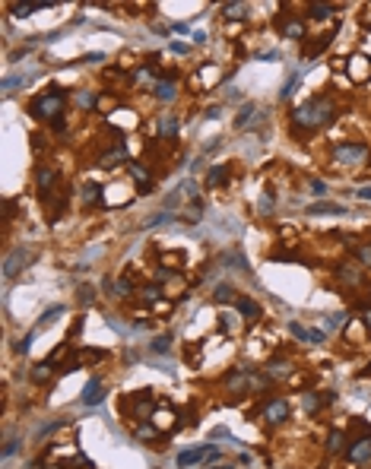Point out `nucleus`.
Masks as SVG:
<instances>
[{
	"mask_svg": "<svg viewBox=\"0 0 371 469\" xmlns=\"http://www.w3.org/2000/svg\"><path fill=\"white\" fill-rule=\"evenodd\" d=\"M333 102L327 96H314L308 102H302L299 108L292 111V134H314V130H321L333 121Z\"/></svg>",
	"mask_w": 371,
	"mask_h": 469,
	"instance_id": "obj_1",
	"label": "nucleus"
},
{
	"mask_svg": "<svg viewBox=\"0 0 371 469\" xmlns=\"http://www.w3.org/2000/svg\"><path fill=\"white\" fill-rule=\"evenodd\" d=\"M64 102H67V92L61 86H51L45 96H35L29 102V115L39 121H58L64 118Z\"/></svg>",
	"mask_w": 371,
	"mask_h": 469,
	"instance_id": "obj_2",
	"label": "nucleus"
},
{
	"mask_svg": "<svg viewBox=\"0 0 371 469\" xmlns=\"http://www.w3.org/2000/svg\"><path fill=\"white\" fill-rule=\"evenodd\" d=\"M153 390H137L134 393V397H121V412H131V416L134 419H146V416H150V412H153Z\"/></svg>",
	"mask_w": 371,
	"mask_h": 469,
	"instance_id": "obj_3",
	"label": "nucleus"
},
{
	"mask_svg": "<svg viewBox=\"0 0 371 469\" xmlns=\"http://www.w3.org/2000/svg\"><path fill=\"white\" fill-rule=\"evenodd\" d=\"M365 156H368V146H365V143H352V140H346V143H337V146H333V159H337L340 165L365 162Z\"/></svg>",
	"mask_w": 371,
	"mask_h": 469,
	"instance_id": "obj_4",
	"label": "nucleus"
},
{
	"mask_svg": "<svg viewBox=\"0 0 371 469\" xmlns=\"http://www.w3.org/2000/svg\"><path fill=\"white\" fill-rule=\"evenodd\" d=\"M261 416L267 419V425H283V422L289 419V400H283V397L267 400L264 409H261Z\"/></svg>",
	"mask_w": 371,
	"mask_h": 469,
	"instance_id": "obj_5",
	"label": "nucleus"
},
{
	"mask_svg": "<svg viewBox=\"0 0 371 469\" xmlns=\"http://www.w3.org/2000/svg\"><path fill=\"white\" fill-rule=\"evenodd\" d=\"M346 460L349 463H368L371 460V438H352L346 447Z\"/></svg>",
	"mask_w": 371,
	"mask_h": 469,
	"instance_id": "obj_6",
	"label": "nucleus"
},
{
	"mask_svg": "<svg viewBox=\"0 0 371 469\" xmlns=\"http://www.w3.org/2000/svg\"><path fill=\"white\" fill-rule=\"evenodd\" d=\"M105 400V384L99 381V378H92L86 387H83V397H80V403L83 406H99Z\"/></svg>",
	"mask_w": 371,
	"mask_h": 469,
	"instance_id": "obj_7",
	"label": "nucleus"
},
{
	"mask_svg": "<svg viewBox=\"0 0 371 469\" xmlns=\"http://www.w3.org/2000/svg\"><path fill=\"white\" fill-rule=\"evenodd\" d=\"M276 29L283 32V39H292V42L305 39V23L302 20H286V16H280V20H276Z\"/></svg>",
	"mask_w": 371,
	"mask_h": 469,
	"instance_id": "obj_8",
	"label": "nucleus"
},
{
	"mask_svg": "<svg viewBox=\"0 0 371 469\" xmlns=\"http://www.w3.org/2000/svg\"><path fill=\"white\" fill-rule=\"evenodd\" d=\"M127 172L137 178L140 194H153V175H150V168H143L140 162H127Z\"/></svg>",
	"mask_w": 371,
	"mask_h": 469,
	"instance_id": "obj_9",
	"label": "nucleus"
},
{
	"mask_svg": "<svg viewBox=\"0 0 371 469\" xmlns=\"http://www.w3.org/2000/svg\"><path fill=\"white\" fill-rule=\"evenodd\" d=\"M333 270H337V279L343 286H362V267H356V264H337Z\"/></svg>",
	"mask_w": 371,
	"mask_h": 469,
	"instance_id": "obj_10",
	"label": "nucleus"
},
{
	"mask_svg": "<svg viewBox=\"0 0 371 469\" xmlns=\"http://www.w3.org/2000/svg\"><path fill=\"white\" fill-rule=\"evenodd\" d=\"M257 121H261V111H257V105H254V102H248L245 108L238 111V118H235V127H238V130H248V127H254Z\"/></svg>",
	"mask_w": 371,
	"mask_h": 469,
	"instance_id": "obj_11",
	"label": "nucleus"
},
{
	"mask_svg": "<svg viewBox=\"0 0 371 469\" xmlns=\"http://www.w3.org/2000/svg\"><path fill=\"white\" fill-rule=\"evenodd\" d=\"M346 206L343 203H330V200H321V203H311L308 206V216H343Z\"/></svg>",
	"mask_w": 371,
	"mask_h": 469,
	"instance_id": "obj_12",
	"label": "nucleus"
},
{
	"mask_svg": "<svg viewBox=\"0 0 371 469\" xmlns=\"http://www.w3.org/2000/svg\"><path fill=\"white\" fill-rule=\"evenodd\" d=\"M124 162H127V149H124V143H115V149H111V153L99 156V165H102V168H118V165H124Z\"/></svg>",
	"mask_w": 371,
	"mask_h": 469,
	"instance_id": "obj_13",
	"label": "nucleus"
},
{
	"mask_svg": "<svg viewBox=\"0 0 371 469\" xmlns=\"http://www.w3.org/2000/svg\"><path fill=\"white\" fill-rule=\"evenodd\" d=\"M235 308H238V314L245 317V321H251V324H254V321H261V314H264V311H261V305H257L254 298H238Z\"/></svg>",
	"mask_w": 371,
	"mask_h": 469,
	"instance_id": "obj_14",
	"label": "nucleus"
},
{
	"mask_svg": "<svg viewBox=\"0 0 371 469\" xmlns=\"http://www.w3.org/2000/svg\"><path fill=\"white\" fill-rule=\"evenodd\" d=\"M229 178H232V168H229V165H213L210 175H207V187H210V191H216V187L229 184Z\"/></svg>",
	"mask_w": 371,
	"mask_h": 469,
	"instance_id": "obj_15",
	"label": "nucleus"
},
{
	"mask_svg": "<svg viewBox=\"0 0 371 469\" xmlns=\"http://www.w3.org/2000/svg\"><path fill=\"white\" fill-rule=\"evenodd\" d=\"M35 181H39V187L48 194L54 191V181H58V168L54 165H39V172H35Z\"/></svg>",
	"mask_w": 371,
	"mask_h": 469,
	"instance_id": "obj_16",
	"label": "nucleus"
},
{
	"mask_svg": "<svg viewBox=\"0 0 371 469\" xmlns=\"http://www.w3.org/2000/svg\"><path fill=\"white\" fill-rule=\"evenodd\" d=\"M29 260H32V254H26L23 248H16L7 257V264H4V276H16V273H20V264H29Z\"/></svg>",
	"mask_w": 371,
	"mask_h": 469,
	"instance_id": "obj_17",
	"label": "nucleus"
},
{
	"mask_svg": "<svg viewBox=\"0 0 371 469\" xmlns=\"http://www.w3.org/2000/svg\"><path fill=\"white\" fill-rule=\"evenodd\" d=\"M178 127H181V121L175 115H162L159 118V140H172L178 134Z\"/></svg>",
	"mask_w": 371,
	"mask_h": 469,
	"instance_id": "obj_18",
	"label": "nucleus"
},
{
	"mask_svg": "<svg viewBox=\"0 0 371 469\" xmlns=\"http://www.w3.org/2000/svg\"><path fill=\"white\" fill-rule=\"evenodd\" d=\"M153 96H156L159 102H172V99L178 96L175 80H159V83H156V89H153Z\"/></svg>",
	"mask_w": 371,
	"mask_h": 469,
	"instance_id": "obj_19",
	"label": "nucleus"
},
{
	"mask_svg": "<svg viewBox=\"0 0 371 469\" xmlns=\"http://www.w3.org/2000/svg\"><path fill=\"white\" fill-rule=\"evenodd\" d=\"M333 35H337V32H327V35H318V42H311V45H305V51H302V54H305V58H318V54H321V51H324V48H327V45L333 42Z\"/></svg>",
	"mask_w": 371,
	"mask_h": 469,
	"instance_id": "obj_20",
	"label": "nucleus"
},
{
	"mask_svg": "<svg viewBox=\"0 0 371 469\" xmlns=\"http://www.w3.org/2000/svg\"><path fill=\"white\" fill-rule=\"evenodd\" d=\"M248 13H251L248 4H222V16L226 20H248Z\"/></svg>",
	"mask_w": 371,
	"mask_h": 469,
	"instance_id": "obj_21",
	"label": "nucleus"
},
{
	"mask_svg": "<svg viewBox=\"0 0 371 469\" xmlns=\"http://www.w3.org/2000/svg\"><path fill=\"white\" fill-rule=\"evenodd\" d=\"M51 4H45V0H42V4H13V16H16V20H26V16H32L35 10H48Z\"/></svg>",
	"mask_w": 371,
	"mask_h": 469,
	"instance_id": "obj_22",
	"label": "nucleus"
},
{
	"mask_svg": "<svg viewBox=\"0 0 371 469\" xmlns=\"http://www.w3.org/2000/svg\"><path fill=\"white\" fill-rule=\"evenodd\" d=\"M346 447V435L340 428H333L330 435H327V454H340V450Z\"/></svg>",
	"mask_w": 371,
	"mask_h": 469,
	"instance_id": "obj_23",
	"label": "nucleus"
},
{
	"mask_svg": "<svg viewBox=\"0 0 371 469\" xmlns=\"http://www.w3.org/2000/svg\"><path fill=\"white\" fill-rule=\"evenodd\" d=\"M333 13H337V7H333V4H311V7H308L311 20H330Z\"/></svg>",
	"mask_w": 371,
	"mask_h": 469,
	"instance_id": "obj_24",
	"label": "nucleus"
},
{
	"mask_svg": "<svg viewBox=\"0 0 371 469\" xmlns=\"http://www.w3.org/2000/svg\"><path fill=\"white\" fill-rule=\"evenodd\" d=\"M213 302H216V305H229V302H238V295H235V289H232L229 283H222V286L216 289V295H213Z\"/></svg>",
	"mask_w": 371,
	"mask_h": 469,
	"instance_id": "obj_25",
	"label": "nucleus"
},
{
	"mask_svg": "<svg viewBox=\"0 0 371 469\" xmlns=\"http://www.w3.org/2000/svg\"><path fill=\"white\" fill-rule=\"evenodd\" d=\"M83 200H86V206H102V184H86L83 187Z\"/></svg>",
	"mask_w": 371,
	"mask_h": 469,
	"instance_id": "obj_26",
	"label": "nucleus"
},
{
	"mask_svg": "<svg viewBox=\"0 0 371 469\" xmlns=\"http://www.w3.org/2000/svg\"><path fill=\"white\" fill-rule=\"evenodd\" d=\"M267 378H292V365L289 362H270L267 365Z\"/></svg>",
	"mask_w": 371,
	"mask_h": 469,
	"instance_id": "obj_27",
	"label": "nucleus"
},
{
	"mask_svg": "<svg viewBox=\"0 0 371 469\" xmlns=\"http://www.w3.org/2000/svg\"><path fill=\"white\" fill-rule=\"evenodd\" d=\"M54 368H58V365H54V362H48V359H45V362H42L39 368H35V371H32V381H35V384H45V381L51 378V374H54Z\"/></svg>",
	"mask_w": 371,
	"mask_h": 469,
	"instance_id": "obj_28",
	"label": "nucleus"
},
{
	"mask_svg": "<svg viewBox=\"0 0 371 469\" xmlns=\"http://www.w3.org/2000/svg\"><path fill=\"white\" fill-rule=\"evenodd\" d=\"M150 349H153L156 355H169V352H172V336H156V340L150 343Z\"/></svg>",
	"mask_w": 371,
	"mask_h": 469,
	"instance_id": "obj_29",
	"label": "nucleus"
},
{
	"mask_svg": "<svg viewBox=\"0 0 371 469\" xmlns=\"http://www.w3.org/2000/svg\"><path fill=\"white\" fill-rule=\"evenodd\" d=\"M105 359V349H83L80 352V362L83 365H96V362H102Z\"/></svg>",
	"mask_w": 371,
	"mask_h": 469,
	"instance_id": "obj_30",
	"label": "nucleus"
},
{
	"mask_svg": "<svg viewBox=\"0 0 371 469\" xmlns=\"http://www.w3.org/2000/svg\"><path fill=\"white\" fill-rule=\"evenodd\" d=\"M302 406L311 412V416H314V412H318L321 406H324V400L318 397V393H302Z\"/></svg>",
	"mask_w": 371,
	"mask_h": 469,
	"instance_id": "obj_31",
	"label": "nucleus"
},
{
	"mask_svg": "<svg viewBox=\"0 0 371 469\" xmlns=\"http://www.w3.org/2000/svg\"><path fill=\"white\" fill-rule=\"evenodd\" d=\"M352 257H356L362 267H371V245H359V248H352Z\"/></svg>",
	"mask_w": 371,
	"mask_h": 469,
	"instance_id": "obj_32",
	"label": "nucleus"
},
{
	"mask_svg": "<svg viewBox=\"0 0 371 469\" xmlns=\"http://www.w3.org/2000/svg\"><path fill=\"white\" fill-rule=\"evenodd\" d=\"M299 80H302V70H295L292 77H289V83L283 86V92H280V99H292V92H295V86H299Z\"/></svg>",
	"mask_w": 371,
	"mask_h": 469,
	"instance_id": "obj_33",
	"label": "nucleus"
},
{
	"mask_svg": "<svg viewBox=\"0 0 371 469\" xmlns=\"http://www.w3.org/2000/svg\"><path fill=\"white\" fill-rule=\"evenodd\" d=\"M289 330H292V336H295V340H302V343H311V330H305L302 324H289Z\"/></svg>",
	"mask_w": 371,
	"mask_h": 469,
	"instance_id": "obj_34",
	"label": "nucleus"
},
{
	"mask_svg": "<svg viewBox=\"0 0 371 469\" xmlns=\"http://www.w3.org/2000/svg\"><path fill=\"white\" fill-rule=\"evenodd\" d=\"M343 321H346V314H330V317H324V330H337Z\"/></svg>",
	"mask_w": 371,
	"mask_h": 469,
	"instance_id": "obj_35",
	"label": "nucleus"
},
{
	"mask_svg": "<svg viewBox=\"0 0 371 469\" xmlns=\"http://www.w3.org/2000/svg\"><path fill=\"white\" fill-rule=\"evenodd\" d=\"M172 219V213H159V216H153V219H146V229H159V225H165Z\"/></svg>",
	"mask_w": 371,
	"mask_h": 469,
	"instance_id": "obj_36",
	"label": "nucleus"
},
{
	"mask_svg": "<svg viewBox=\"0 0 371 469\" xmlns=\"http://www.w3.org/2000/svg\"><path fill=\"white\" fill-rule=\"evenodd\" d=\"M352 431H359L362 438H371V425H368V422H362V419H352Z\"/></svg>",
	"mask_w": 371,
	"mask_h": 469,
	"instance_id": "obj_37",
	"label": "nucleus"
},
{
	"mask_svg": "<svg viewBox=\"0 0 371 469\" xmlns=\"http://www.w3.org/2000/svg\"><path fill=\"white\" fill-rule=\"evenodd\" d=\"M311 194L314 197H327V184L321 178H311Z\"/></svg>",
	"mask_w": 371,
	"mask_h": 469,
	"instance_id": "obj_38",
	"label": "nucleus"
},
{
	"mask_svg": "<svg viewBox=\"0 0 371 469\" xmlns=\"http://www.w3.org/2000/svg\"><path fill=\"white\" fill-rule=\"evenodd\" d=\"M137 438H140V441H153V438H156V428H153V425H140V428H137Z\"/></svg>",
	"mask_w": 371,
	"mask_h": 469,
	"instance_id": "obj_39",
	"label": "nucleus"
},
{
	"mask_svg": "<svg viewBox=\"0 0 371 469\" xmlns=\"http://www.w3.org/2000/svg\"><path fill=\"white\" fill-rule=\"evenodd\" d=\"M159 295H162L159 286H146V289H143V302H159Z\"/></svg>",
	"mask_w": 371,
	"mask_h": 469,
	"instance_id": "obj_40",
	"label": "nucleus"
},
{
	"mask_svg": "<svg viewBox=\"0 0 371 469\" xmlns=\"http://www.w3.org/2000/svg\"><path fill=\"white\" fill-rule=\"evenodd\" d=\"M92 302H96V292L89 286H80V305H92Z\"/></svg>",
	"mask_w": 371,
	"mask_h": 469,
	"instance_id": "obj_41",
	"label": "nucleus"
},
{
	"mask_svg": "<svg viewBox=\"0 0 371 469\" xmlns=\"http://www.w3.org/2000/svg\"><path fill=\"white\" fill-rule=\"evenodd\" d=\"M131 289H134L131 279H121V283H115V295H124V298H127V295H131Z\"/></svg>",
	"mask_w": 371,
	"mask_h": 469,
	"instance_id": "obj_42",
	"label": "nucleus"
},
{
	"mask_svg": "<svg viewBox=\"0 0 371 469\" xmlns=\"http://www.w3.org/2000/svg\"><path fill=\"white\" fill-rule=\"evenodd\" d=\"M77 102H80L83 108H89V105H99V99L92 96V92H80V96H77Z\"/></svg>",
	"mask_w": 371,
	"mask_h": 469,
	"instance_id": "obj_43",
	"label": "nucleus"
},
{
	"mask_svg": "<svg viewBox=\"0 0 371 469\" xmlns=\"http://www.w3.org/2000/svg\"><path fill=\"white\" fill-rule=\"evenodd\" d=\"M32 340H35V330H32V333L26 336V340H23V343H16V352H20V355H26V352L32 349Z\"/></svg>",
	"mask_w": 371,
	"mask_h": 469,
	"instance_id": "obj_44",
	"label": "nucleus"
},
{
	"mask_svg": "<svg viewBox=\"0 0 371 469\" xmlns=\"http://www.w3.org/2000/svg\"><path fill=\"white\" fill-rule=\"evenodd\" d=\"M181 194H184V197H197V181H184V184H181Z\"/></svg>",
	"mask_w": 371,
	"mask_h": 469,
	"instance_id": "obj_45",
	"label": "nucleus"
},
{
	"mask_svg": "<svg viewBox=\"0 0 371 469\" xmlns=\"http://www.w3.org/2000/svg\"><path fill=\"white\" fill-rule=\"evenodd\" d=\"M172 419H175V416H172V412H159V416H156V425H162V428H169V425H172Z\"/></svg>",
	"mask_w": 371,
	"mask_h": 469,
	"instance_id": "obj_46",
	"label": "nucleus"
},
{
	"mask_svg": "<svg viewBox=\"0 0 371 469\" xmlns=\"http://www.w3.org/2000/svg\"><path fill=\"white\" fill-rule=\"evenodd\" d=\"M356 197H359V200H365V203H371V184L359 187V191H356Z\"/></svg>",
	"mask_w": 371,
	"mask_h": 469,
	"instance_id": "obj_47",
	"label": "nucleus"
},
{
	"mask_svg": "<svg viewBox=\"0 0 371 469\" xmlns=\"http://www.w3.org/2000/svg\"><path fill=\"white\" fill-rule=\"evenodd\" d=\"M16 450H20V441H7V447H4V457H13Z\"/></svg>",
	"mask_w": 371,
	"mask_h": 469,
	"instance_id": "obj_48",
	"label": "nucleus"
},
{
	"mask_svg": "<svg viewBox=\"0 0 371 469\" xmlns=\"http://www.w3.org/2000/svg\"><path fill=\"white\" fill-rule=\"evenodd\" d=\"M105 61V54H86L83 58V64H102Z\"/></svg>",
	"mask_w": 371,
	"mask_h": 469,
	"instance_id": "obj_49",
	"label": "nucleus"
},
{
	"mask_svg": "<svg viewBox=\"0 0 371 469\" xmlns=\"http://www.w3.org/2000/svg\"><path fill=\"white\" fill-rule=\"evenodd\" d=\"M219 115H222V108H219V105H213V108H207V118H210V121H216Z\"/></svg>",
	"mask_w": 371,
	"mask_h": 469,
	"instance_id": "obj_50",
	"label": "nucleus"
},
{
	"mask_svg": "<svg viewBox=\"0 0 371 469\" xmlns=\"http://www.w3.org/2000/svg\"><path fill=\"white\" fill-rule=\"evenodd\" d=\"M51 127L58 130V134H64V130H67V121H64V118H58V121H51Z\"/></svg>",
	"mask_w": 371,
	"mask_h": 469,
	"instance_id": "obj_51",
	"label": "nucleus"
},
{
	"mask_svg": "<svg viewBox=\"0 0 371 469\" xmlns=\"http://www.w3.org/2000/svg\"><path fill=\"white\" fill-rule=\"evenodd\" d=\"M191 39H194V45H207V32H194Z\"/></svg>",
	"mask_w": 371,
	"mask_h": 469,
	"instance_id": "obj_52",
	"label": "nucleus"
},
{
	"mask_svg": "<svg viewBox=\"0 0 371 469\" xmlns=\"http://www.w3.org/2000/svg\"><path fill=\"white\" fill-rule=\"evenodd\" d=\"M172 51H175V54H188V45H181V42H172Z\"/></svg>",
	"mask_w": 371,
	"mask_h": 469,
	"instance_id": "obj_53",
	"label": "nucleus"
},
{
	"mask_svg": "<svg viewBox=\"0 0 371 469\" xmlns=\"http://www.w3.org/2000/svg\"><path fill=\"white\" fill-rule=\"evenodd\" d=\"M362 321H365V327H368V333H371V311H368V314L362 317Z\"/></svg>",
	"mask_w": 371,
	"mask_h": 469,
	"instance_id": "obj_54",
	"label": "nucleus"
},
{
	"mask_svg": "<svg viewBox=\"0 0 371 469\" xmlns=\"http://www.w3.org/2000/svg\"><path fill=\"white\" fill-rule=\"evenodd\" d=\"M210 469H232V466H229V463H213Z\"/></svg>",
	"mask_w": 371,
	"mask_h": 469,
	"instance_id": "obj_55",
	"label": "nucleus"
},
{
	"mask_svg": "<svg viewBox=\"0 0 371 469\" xmlns=\"http://www.w3.org/2000/svg\"><path fill=\"white\" fill-rule=\"evenodd\" d=\"M362 378H371V365H368V368H365V371H362Z\"/></svg>",
	"mask_w": 371,
	"mask_h": 469,
	"instance_id": "obj_56",
	"label": "nucleus"
},
{
	"mask_svg": "<svg viewBox=\"0 0 371 469\" xmlns=\"http://www.w3.org/2000/svg\"><path fill=\"white\" fill-rule=\"evenodd\" d=\"M48 469H64V466H48Z\"/></svg>",
	"mask_w": 371,
	"mask_h": 469,
	"instance_id": "obj_57",
	"label": "nucleus"
}]
</instances>
